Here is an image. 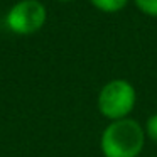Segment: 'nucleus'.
<instances>
[{"label":"nucleus","mask_w":157,"mask_h":157,"mask_svg":"<svg viewBox=\"0 0 157 157\" xmlns=\"http://www.w3.org/2000/svg\"><path fill=\"white\" fill-rule=\"evenodd\" d=\"M144 145L145 130L130 117L110 122L100 137V149L103 157H139Z\"/></svg>","instance_id":"f257e3e1"},{"label":"nucleus","mask_w":157,"mask_h":157,"mask_svg":"<svg viewBox=\"0 0 157 157\" xmlns=\"http://www.w3.org/2000/svg\"><path fill=\"white\" fill-rule=\"evenodd\" d=\"M135 103V88H133L132 83L123 78H117L105 83L98 93V98H96L100 113L110 122L127 118L133 112Z\"/></svg>","instance_id":"f03ea898"},{"label":"nucleus","mask_w":157,"mask_h":157,"mask_svg":"<svg viewBox=\"0 0 157 157\" xmlns=\"http://www.w3.org/2000/svg\"><path fill=\"white\" fill-rule=\"evenodd\" d=\"M48 10L39 0H21L5 15V24L17 36H32L44 27Z\"/></svg>","instance_id":"7ed1b4c3"},{"label":"nucleus","mask_w":157,"mask_h":157,"mask_svg":"<svg viewBox=\"0 0 157 157\" xmlns=\"http://www.w3.org/2000/svg\"><path fill=\"white\" fill-rule=\"evenodd\" d=\"M95 9H98L103 14H117L127 7L128 0H90Z\"/></svg>","instance_id":"20e7f679"},{"label":"nucleus","mask_w":157,"mask_h":157,"mask_svg":"<svg viewBox=\"0 0 157 157\" xmlns=\"http://www.w3.org/2000/svg\"><path fill=\"white\" fill-rule=\"evenodd\" d=\"M135 7L149 17H157V0H133Z\"/></svg>","instance_id":"39448f33"},{"label":"nucleus","mask_w":157,"mask_h":157,"mask_svg":"<svg viewBox=\"0 0 157 157\" xmlns=\"http://www.w3.org/2000/svg\"><path fill=\"white\" fill-rule=\"evenodd\" d=\"M144 130H145V137H149L152 142L157 144V113H152V115L147 118Z\"/></svg>","instance_id":"423d86ee"},{"label":"nucleus","mask_w":157,"mask_h":157,"mask_svg":"<svg viewBox=\"0 0 157 157\" xmlns=\"http://www.w3.org/2000/svg\"><path fill=\"white\" fill-rule=\"evenodd\" d=\"M58 2H73V0H58Z\"/></svg>","instance_id":"0eeeda50"}]
</instances>
